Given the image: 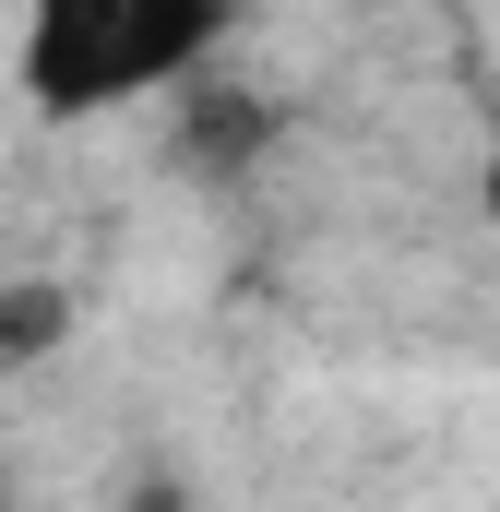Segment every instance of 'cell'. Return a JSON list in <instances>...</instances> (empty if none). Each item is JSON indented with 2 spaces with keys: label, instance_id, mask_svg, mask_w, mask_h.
Here are the masks:
<instances>
[{
  "label": "cell",
  "instance_id": "6da1fadb",
  "mask_svg": "<svg viewBox=\"0 0 500 512\" xmlns=\"http://www.w3.org/2000/svg\"><path fill=\"white\" fill-rule=\"evenodd\" d=\"M215 36H227V0H36L24 84L36 108H108V96L203 72Z\"/></svg>",
  "mask_w": 500,
  "mask_h": 512
},
{
  "label": "cell",
  "instance_id": "7a4b0ae2",
  "mask_svg": "<svg viewBox=\"0 0 500 512\" xmlns=\"http://www.w3.org/2000/svg\"><path fill=\"white\" fill-rule=\"evenodd\" d=\"M262 108H250L239 84H203V96H179V143H191V167H250L262 155Z\"/></svg>",
  "mask_w": 500,
  "mask_h": 512
},
{
  "label": "cell",
  "instance_id": "3957f363",
  "mask_svg": "<svg viewBox=\"0 0 500 512\" xmlns=\"http://www.w3.org/2000/svg\"><path fill=\"white\" fill-rule=\"evenodd\" d=\"M60 334H72V298L36 286V274H12V286H0V382L36 370V358H60Z\"/></svg>",
  "mask_w": 500,
  "mask_h": 512
},
{
  "label": "cell",
  "instance_id": "277c9868",
  "mask_svg": "<svg viewBox=\"0 0 500 512\" xmlns=\"http://www.w3.org/2000/svg\"><path fill=\"white\" fill-rule=\"evenodd\" d=\"M131 512H179V489H167V477H155V489H143V501H131Z\"/></svg>",
  "mask_w": 500,
  "mask_h": 512
},
{
  "label": "cell",
  "instance_id": "5b68a950",
  "mask_svg": "<svg viewBox=\"0 0 500 512\" xmlns=\"http://www.w3.org/2000/svg\"><path fill=\"white\" fill-rule=\"evenodd\" d=\"M489 215H500V167H489Z\"/></svg>",
  "mask_w": 500,
  "mask_h": 512
}]
</instances>
